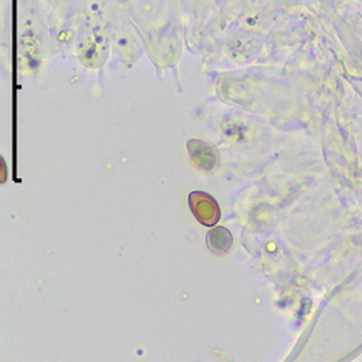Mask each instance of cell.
Masks as SVG:
<instances>
[{
    "label": "cell",
    "instance_id": "cell-2",
    "mask_svg": "<svg viewBox=\"0 0 362 362\" xmlns=\"http://www.w3.org/2000/svg\"><path fill=\"white\" fill-rule=\"evenodd\" d=\"M187 149L192 161L202 170H212L216 164V156L214 148L200 139H192L187 142Z\"/></svg>",
    "mask_w": 362,
    "mask_h": 362
},
{
    "label": "cell",
    "instance_id": "cell-3",
    "mask_svg": "<svg viewBox=\"0 0 362 362\" xmlns=\"http://www.w3.org/2000/svg\"><path fill=\"white\" fill-rule=\"evenodd\" d=\"M207 247L215 254H225L232 247V235L226 228H215L207 233Z\"/></svg>",
    "mask_w": 362,
    "mask_h": 362
},
{
    "label": "cell",
    "instance_id": "cell-1",
    "mask_svg": "<svg viewBox=\"0 0 362 362\" xmlns=\"http://www.w3.org/2000/svg\"><path fill=\"white\" fill-rule=\"evenodd\" d=\"M189 204L194 218L206 226H214L221 218V210L216 200L207 193L193 192L189 196Z\"/></svg>",
    "mask_w": 362,
    "mask_h": 362
}]
</instances>
